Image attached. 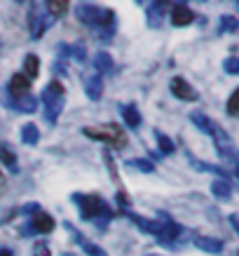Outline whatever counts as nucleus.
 Masks as SVG:
<instances>
[{"mask_svg": "<svg viewBox=\"0 0 239 256\" xmlns=\"http://www.w3.org/2000/svg\"><path fill=\"white\" fill-rule=\"evenodd\" d=\"M239 31V19L232 14H223L221 24H218V33H235Z\"/></svg>", "mask_w": 239, "mask_h": 256, "instance_id": "obj_23", "label": "nucleus"}, {"mask_svg": "<svg viewBox=\"0 0 239 256\" xmlns=\"http://www.w3.org/2000/svg\"><path fill=\"white\" fill-rule=\"evenodd\" d=\"M21 70H23V76L28 80H33V78H38V73H40V59L35 54H26V59H23V66H21Z\"/></svg>", "mask_w": 239, "mask_h": 256, "instance_id": "obj_20", "label": "nucleus"}, {"mask_svg": "<svg viewBox=\"0 0 239 256\" xmlns=\"http://www.w3.org/2000/svg\"><path fill=\"white\" fill-rule=\"evenodd\" d=\"M211 193H214V198H218V200H230L232 198V186L228 178H216L214 184H211Z\"/></svg>", "mask_w": 239, "mask_h": 256, "instance_id": "obj_17", "label": "nucleus"}, {"mask_svg": "<svg viewBox=\"0 0 239 256\" xmlns=\"http://www.w3.org/2000/svg\"><path fill=\"white\" fill-rule=\"evenodd\" d=\"M68 10V2H47V12L52 16H61Z\"/></svg>", "mask_w": 239, "mask_h": 256, "instance_id": "obj_29", "label": "nucleus"}, {"mask_svg": "<svg viewBox=\"0 0 239 256\" xmlns=\"http://www.w3.org/2000/svg\"><path fill=\"white\" fill-rule=\"evenodd\" d=\"M235 176L239 178V164H237V167H235Z\"/></svg>", "mask_w": 239, "mask_h": 256, "instance_id": "obj_35", "label": "nucleus"}, {"mask_svg": "<svg viewBox=\"0 0 239 256\" xmlns=\"http://www.w3.org/2000/svg\"><path fill=\"white\" fill-rule=\"evenodd\" d=\"M0 256H12V252L9 249H0Z\"/></svg>", "mask_w": 239, "mask_h": 256, "instance_id": "obj_33", "label": "nucleus"}, {"mask_svg": "<svg viewBox=\"0 0 239 256\" xmlns=\"http://www.w3.org/2000/svg\"><path fill=\"white\" fill-rule=\"evenodd\" d=\"M190 120H193V122H195V127H197L200 132L209 134V136H211V134L216 132V127H218V124L214 122L211 118H209V116H204V113H200V110H195V113H190Z\"/></svg>", "mask_w": 239, "mask_h": 256, "instance_id": "obj_15", "label": "nucleus"}, {"mask_svg": "<svg viewBox=\"0 0 239 256\" xmlns=\"http://www.w3.org/2000/svg\"><path fill=\"white\" fill-rule=\"evenodd\" d=\"M70 230H73V228H70ZM73 235L77 238V244L82 247V252H85L87 256H106V252H103V249H101L99 244H94V242H87L85 238H82V235L77 233V230H73Z\"/></svg>", "mask_w": 239, "mask_h": 256, "instance_id": "obj_22", "label": "nucleus"}, {"mask_svg": "<svg viewBox=\"0 0 239 256\" xmlns=\"http://www.w3.org/2000/svg\"><path fill=\"white\" fill-rule=\"evenodd\" d=\"M92 64H94V68H96L99 76L113 73V68H115V62H113V56H110L108 52H96V54L92 56Z\"/></svg>", "mask_w": 239, "mask_h": 256, "instance_id": "obj_14", "label": "nucleus"}, {"mask_svg": "<svg viewBox=\"0 0 239 256\" xmlns=\"http://www.w3.org/2000/svg\"><path fill=\"white\" fill-rule=\"evenodd\" d=\"M38 212H40V207L35 204V202H31V204H26L23 210H19V214H31L33 216V214H38Z\"/></svg>", "mask_w": 239, "mask_h": 256, "instance_id": "obj_30", "label": "nucleus"}, {"mask_svg": "<svg viewBox=\"0 0 239 256\" xmlns=\"http://www.w3.org/2000/svg\"><path fill=\"white\" fill-rule=\"evenodd\" d=\"M127 164L134 167V170H139V172H146V174H153L155 172V164L150 162V160H146V158H134V160H127Z\"/></svg>", "mask_w": 239, "mask_h": 256, "instance_id": "obj_24", "label": "nucleus"}, {"mask_svg": "<svg viewBox=\"0 0 239 256\" xmlns=\"http://www.w3.org/2000/svg\"><path fill=\"white\" fill-rule=\"evenodd\" d=\"M169 90H171V94L181 101H197L200 99V94L195 92L193 85H190L185 78H174L171 80V85H169Z\"/></svg>", "mask_w": 239, "mask_h": 256, "instance_id": "obj_7", "label": "nucleus"}, {"mask_svg": "<svg viewBox=\"0 0 239 256\" xmlns=\"http://www.w3.org/2000/svg\"><path fill=\"white\" fill-rule=\"evenodd\" d=\"M75 19L99 33L101 40H110L115 36V12L106 10L94 2H77L75 5Z\"/></svg>", "mask_w": 239, "mask_h": 256, "instance_id": "obj_1", "label": "nucleus"}, {"mask_svg": "<svg viewBox=\"0 0 239 256\" xmlns=\"http://www.w3.org/2000/svg\"><path fill=\"white\" fill-rule=\"evenodd\" d=\"M122 118H124V122H127V127H129V130H139V127H141V113H139V108H136L134 104L124 106V108H122Z\"/></svg>", "mask_w": 239, "mask_h": 256, "instance_id": "obj_18", "label": "nucleus"}, {"mask_svg": "<svg viewBox=\"0 0 239 256\" xmlns=\"http://www.w3.org/2000/svg\"><path fill=\"white\" fill-rule=\"evenodd\" d=\"M5 188V176H2V172H0V190Z\"/></svg>", "mask_w": 239, "mask_h": 256, "instance_id": "obj_34", "label": "nucleus"}, {"mask_svg": "<svg viewBox=\"0 0 239 256\" xmlns=\"http://www.w3.org/2000/svg\"><path fill=\"white\" fill-rule=\"evenodd\" d=\"M73 202H75L80 216L85 221H96V218H103V221H110L113 218V210H110L106 202L101 200L99 195H89V193H75L73 195Z\"/></svg>", "mask_w": 239, "mask_h": 256, "instance_id": "obj_2", "label": "nucleus"}, {"mask_svg": "<svg viewBox=\"0 0 239 256\" xmlns=\"http://www.w3.org/2000/svg\"><path fill=\"white\" fill-rule=\"evenodd\" d=\"M193 22H195V12L188 5H183V2L174 5V10H171V24L174 26H188Z\"/></svg>", "mask_w": 239, "mask_h": 256, "instance_id": "obj_11", "label": "nucleus"}, {"mask_svg": "<svg viewBox=\"0 0 239 256\" xmlns=\"http://www.w3.org/2000/svg\"><path fill=\"white\" fill-rule=\"evenodd\" d=\"M33 256H52V254H49V249H47L45 244H42V242H40L38 247H35V254H33Z\"/></svg>", "mask_w": 239, "mask_h": 256, "instance_id": "obj_31", "label": "nucleus"}, {"mask_svg": "<svg viewBox=\"0 0 239 256\" xmlns=\"http://www.w3.org/2000/svg\"><path fill=\"white\" fill-rule=\"evenodd\" d=\"M31 228H33V233H40V235L52 233L54 230V218L49 216L47 212H38V214L31 216Z\"/></svg>", "mask_w": 239, "mask_h": 256, "instance_id": "obj_9", "label": "nucleus"}, {"mask_svg": "<svg viewBox=\"0 0 239 256\" xmlns=\"http://www.w3.org/2000/svg\"><path fill=\"white\" fill-rule=\"evenodd\" d=\"M0 164H5L9 172H19V160H16V153L9 148V144H2V141H0Z\"/></svg>", "mask_w": 239, "mask_h": 256, "instance_id": "obj_16", "label": "nucleus"}, {"mask_svg": "<svg viewBox=\"0 0 239 256\" xmlns=\"http://www.w3.org/2000/svg\"><path fill=\"white\" fill-rule=\"evenodd\" d=\"M223 70L230 76H239V56H228L223 62Z\"/></svg>", "mask_w": 239, "mask_h": 256, "instance_id": "obj_27", "label": "nucleus"}, {"mask_svg": "<svg viewBox=\"0 0 239 256\" xmlns=\"http://www.w3.org/2000/svg\"><path fill=\"white\" fill-rule=\"evenodd\" d=\"M237 8H239V2H237Z\"/></svg>", "mask_w": 239, "mask_h": 256, "instance_id": "obj_36", "label": "nucleus"}, {"mask_svg": "<svg viewBox=\"0 0 239 256\" xmlns=\"http://www.w3.org/2000/svg\"><path fill=\"white\" fill-rule=\"evenodd\" d=\"M155 139H157V144H160V150H162L164 156H171V153L176 150V146H174V141H171L169 136H164L162 132H155Z\"/></svg>", "mask_w": 239, "mask_h": 256, "instance_id": "obj_25", "label": "nucleus"}, {"mask_svg": "<svg viewBox=\"0 0 239 256\" xmlns=\"http://www.w3.org/2000/svg\"><path fill=\"white\" fill-rule=\"evenodd\" d=\"M85 136H92L96 141H103V144H110L115 148H122L124 144V134L117 124H99V127H85L82 130Z\"/></svg>", "mask_w": 239, "mask_h": 256, "instance_id": "obj_5", "label": "nucleus"}, {"mask_svg": "<svg viewBox=\"0 0 239 256\" xmlns=\"http://www.w3.org/2000/svg\"><path fill=\"white\" fill-rule=\"evenodd\" d=\"M68 54L73 56V59H75V62H85L87 59V50H85V45H82V42H73V45L68 47Z\"/></svg>", "mask_w": 239, "mask_h": 256, "instance_id": "obj_26", "label": "nucleus"}, {"mask_svg": "<svg viewBox=\"0 0 239 256\" xmlns=\"http://www.w3.org/2000/svg\"><path fill=\"white\" fill-rule=\"evenodd\" d=\"M211 136H214V141H216V148H218V153H221V158L228 160V162H235V167H237L239 164V150H237V146H235V141L228 136V132L221 130V124H218L216 132L211 134Z\"/></svg>", "mask_w": 239, "mask_h": 256, "instance_id": "obj_6", "label": "nucleus"}, {"mask_svg": "<svg viewBox=\"0 0 239 256\" xmlns=\"http://www.w3.org/2000/svg\"><path fill=\"white\" fill-rule=\"evenodd\" d=\"M31 90V80L26 78L23 73H16L12 76L7 82V99H19V96H26Z\"/></svg>", "mask_w": 239, "mask_h": 256, "instance_id": "obj_8", "label": "nucleus"}, {"mask_svg": "<svg viewBox=\"0 0 239 256\" xmlns=\"http://www.w3.org/2000/svg\"><path fill=\"white\" fill-rule=\"evenodd\" d=\"M164 12H167V5L164 2H150L148 5V14H146V22L150 28H160L164 22Z\"/></svg>", "mask_w": 239, "mask_h": 256, "instance_id": "obj_12", "label": "nucleus"}, {"mask_svg": "<svg viewBox=\"0 0 239 256\" xmlns=\"http://www.w3.org/2000/svg\"><path fill=\"white\" fill-rule=\"evenodd\" d=\"M195 247L207 252V254H221L223 252V240L218 238H207V235H197L195 238Z\"/></svg>", "mask_w": 239, "mask_h": 256, "instance_id": "obj_13", "label": "nucleus"}, {"mask_svg": "<svg viewBox=\"0 0 239 256\" xmlns=\"http://www.w3.org/2000/svg\"><path fill=\"white\" fill-rule=\"evenodd\" d=\"M54 22V16L47 12V2H33L28 10V28H31V38L40 40L49 28V24Z\"/></svg>", "mask_w": 239, "mask_h": 256, "instance_id": "obj_4", "label": "nucleus"}, {"mask_svg": "<svg viewBox=\"0 0 239 256\" xmlns=\"http://www.w3.org/2000/svg\"><path fill=\"white\" fill-rule=\"evenodd\" d=\"M21 141L26 144V146H35V144L40 141V130L33 122H26L21 127Z\"/></svg>", "mask_w": 239, "mask_h": 256, "instance_id": "obj_21", "label": "nucleus"}, {"mask_svg": "<svg viewBox=\"0 0 239 256\" xmlns=\"http://www.w3.org/2000/svg\"><path fill=\"white\" fill-rule=\"evenodd\" d=\"M40 104L45 106V120L49 124H54L56 120H59V116H61L63 104H66V94H63V87L59 80H52V82L42 90Z\"/></svg>", "mask_w": 239, "mask_h": 256, "instance_id": "obj_3", "label": "nucleus"}, {"mask_svg": "<svg viewBox=\"0 0 239 256\" xmlns=\"http://www.w3.org/2000/svg\"><path fill=\"white\" fill-rule=\"evenodd\" d=\"M228 113H230V116H239V87L230 94V99H228Z\"/></svg>", "mask_w": 239, "mask_h": 256, "instance_id": "obj_28", "label": "nucleus"}, {"mask_svg": "<svg viewBox=\"0 0 239 256\" xmlns=\"http://www.w3.org/2000/svg\"><path fill=\"white\" fill-rule=\"evenodd\" d=\"M7 104L19 113H35L40 106V99L33 96V94H26V96H19V99H7Z\"/></svg>", "mask_w": 239, "mask_h": 256, "instance_id": "obj_10", "label": "nucleus"}, {"mask_svg": "<svg viewBox=\"0 0 239 256\" xmlns=\"http://www.w3.org/2000/svg\"><path fill=\"white\" fill-rule=\"evenodd\" d=\"M101 94H103V80H101L99 73H94L92 78L87 80V96L92 101H99Z\"/></svg>", "mask_w": 239, "mask_h": 256, "instance_id": "obj_19", "label": "nucleus"}, {"mask_svg": "<svg viewBox=\"0 0 239 256\" xmlns=\"http://www.w3.org/2000/svg\"><path fill=\"white\" fill-rule=\"evenodd\" d=\"M230 224L235 226V230L239 233V214H232V216H230Z\"/></svg>", "mask_w": 239, "mask_h": 256, "instance_id": "obj_32", "label": "nucleus"}]
</instances>
